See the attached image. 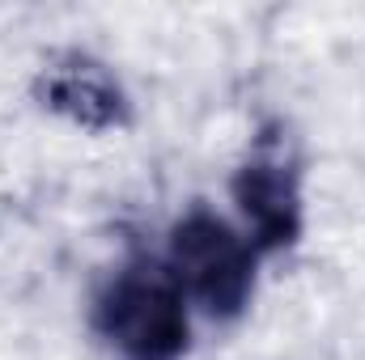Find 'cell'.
I'll list each match as a JSON object with an SVG mask.
<instances>
[{
	"mask_svg": "<svg viewBox=\"0 0 365 360\" xmlns=\"http://www.w3.org/2000/svg\"><path fill=\"white\" fill-rule=\"evenodd\" d=\"M170 275L208 314L234 318L251 297L255 255L225 221L208 212H191L187 221L175 225L170 238Z\"/></svg>",
	"mask_w": 365,
	"mask_h": 360,
	"instance_id": "7a4b0ae2",
	"label": "cell"
},
{
	"mask_svg": "<svg viewBox=\"0 0 365 360\" xmlns=\"http://www.w3.org/2000/svg\"><path fill=\"white\" fill-rule=\"evenodd\" d=\"M234 199L242 216L255 229V246L276 250L297 238L302 203H297V179L280 162H247L234 179Z\"/></svg>",
	"mask_w": 365,
	"mask_h": 360,
	"instance_id": "277c9868",
	"label": "cell"
},
{
	"mask_svg": "<svg viewBox=\"0 0 365 360\" xmlns=\"http://www.w3.org/2000/svg\"><path fill=\"white\" fill-rule=\"evenodd\" d=\"M98 327L123 360H179L187 348L182 288L158 268L119 271L98 301Z\"/></svg>",
	"mask_w": 365,
	"mask_h": 360,
	"instance_id": "6da1fadb",
	"label": "cell"
},
{
	"mask_svg": "<svg viewBox=\"0 0 365 360\" xmlns=\"http://www.w3.org/2000/svg\"><path fill=\"white\" fill-rule=\"evenodd\" d=\"M38 93H43V106L68 115V119L81 123V127H115V123L128 119L123 90L106 77L102 64H93L86 55H64V60H56V64L43 73Z\"/></svg>",
	"mask_w": 365,
	"mask_h": 360,
	"instance_id": "3957f363",
	"label": "cell"
}]
</instances>
